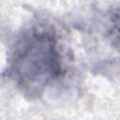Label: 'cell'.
Listing matches in <instances>:
<instances>
[{"label": "cell", "instance_id": "6da1fadb", "mask_svg": "<svg viewBox=\"0 0 120 120\" xmlns=\"http://www.w3.org/2000/svg\"><path fill=\"white\" fill-rule=\"evenodd\" d=\"M62 62L54 33L38 26L23 32L15 41L8 75L28 98H38L62 75Z\"/></svg>", "mask_w": 120, "mask_h": 120}]
</instances>
